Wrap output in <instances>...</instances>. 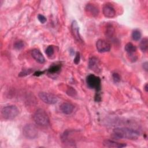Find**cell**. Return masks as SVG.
<instances>
[{"instance_id": "29", "label": "cell", "mask_w": 148, "mask_h": 148, "mask_svg": "<svg viewBox=\"0 0 148 148\" xmlns=\"http://www.w3.org/2000/svg\"><path fill=\"white\" fill-rule=\"evenodd\" d=\"M43 73V72H42V71H36V72L34 73V75L35 76H40L41 75H42V73Z\"/></svg>"}, {"instance_id": "3", "label": "cell", "mask_w": 148, "mask_h": 148, "mask_svg": "<svg viewBox=\"0 0 148 148\" xmlns=\"http://www.w3.org/2000/svg\"><path fill=\"white\" fill-rule=\"evenodd\" d=\"M1 113L5 119L13 120L17 116L19 113V110L16 106L9 105L3 108Z\"/></svg>"}, {"instance_id": "8", "label": "cell", "mask_w": 148, "mask_h": 148, "mask_svg": "<svg viewBox=\"0 0 148 148\" xmlns=\"http://www.w3.org/2000/svg\"><path fill=\"white\" fill-rule=\"evenodd\" d=\"M88 68L95 73H99L101 71L99 60L95 57H91L88 61Z\"/></svg>"}, {"instance_id": "2", "label": "cell", "mask_w": 148, "mask_h": 148, "mask_svg": "<svg viewBox=\"0 0 148 148\" xmlns=\"http://www.w3.org/2000/svg\"><path fill=\"white\" fill-rule=\"evenodd\" d=\"M35 122L41 126H46L49 124V118L46 112L42 109H38L33 116Z\"/></svg>"}, {"instance_id": "20", "label": "cell", "mask_w": 148, "mask_h": 148, "mask_svg": "<svg viewBox=\"0 0 148 148\" xmlns=\"http://www.w3.org/2000/svg\"><path fill=\"white\" fill-rule=\"evenodd\" d=\"M45 53H46V55L48 57L52 56L54 54V47L51 45H50V46H47V47L46 48V49L45 50Z\"/></svg>"}, {"instance_id": "16", "label": "cell", "mask_w": 148, "mask_h": 148, "mask_svg": "<svg viewBox=\"0 0 148 148\" xmlns=\"http://www.w3.org/2000/svg\"><path fill=\"white\" fill-rule=\"evenodd\" d=\"M140 49L143 52H146L148 48V40L146 38H143L139 43Z\"/></svg>"}, {"instance_id": "10", "label": "cell", "mask_w": 148, "mask_h": 148, "mask_svg": "<svg viewBox=\"0 0 148 148\" xmlns=\"http://www.w3.org/2000/svg\"><path fill=\"white\" fill-rule=\"evenodd\" d=\"M103 15L108 18H112L116 15L114 8L110 4H106L103 6L102 9Z\"/></svg>"}, {"instance_id": "14", "label": "cell", "mask_w": 148, "mask_h": 148, "mask_svg": "<svg viewBox=\"0 0 148 148\" xmlns=\"http://www.w3.org/2000/svg\"><path fill=\"white\" fill-rule=\"evenodd\" d=\"M31 56L38 62L43 64L45 62V59L42 53L36 49H33L31 51Z\"/></svg>"}, {"instance_id": "7", "label": "cell", "mask_w": 148, "mask_h": 148, "mask_svg": "<svg viewBox=\"0 0 148 148\" xmlns=\"http://www.w3.org/2000/svg\"><path fill=\"white\" fill-rule=\"evenodd\" d=\"M96 48L99 53H105L110 51L111 46L109 42L103 39H98L96 42Z\"/></svg>"}, {"instance_id": "21", "label": "cell", "mask_w": 148, "mask_h": 148, "mask_svg": "<svg viewBox=\"0 0 148 148\" xmlns=\"http://www.w3.org/2000/svg\"><path fill=\"white\" fill-rule=\"evenodd\" d=\"M24 44L23 41L22 40H18L16 41L14 44V48L16 50H21L24 47Z\"/></svg>"}, {"instance_id": "18", "label": "cell", "mask_w": 148, "mask_h": 148, "mask_svg": "<svg viewBox=\"0 0 148 148\" xmlns=\"http://www.w3.org/2000/svg\"><path fill=\"white\" fill-rule=\"evenodd\" d=\"M114 33V29L112 25H108L106 28V35L109 38H112Z\"/></svg>"}, {"instance_id": "19", "label": "cell", "mask_w": 148, "mask_h": 148, "mask_svg": "<svg viewBox=\"0 0 148 148\" xmlns=\"http://www.w3.org/2000/svg\"><path fill=\"white\" fill-rule=\"evenodd\" d=\"M61 69V66L59 65H54L50 66L48 69V72L50 73H55L58 72Z\"/></svg>"}, {"instance_id": "23", "label": "cell", "mask_w": 148, "mask_h": 148, "mask_svg": "<svg viewBox=\"0 0 148 148\" xmlns=\"http://www.w3.org/2000/svg\"><path fill=\"white\" fill-rule=\"evenodd\" d=\"M112 77H113V81L115 83H119L120 81V80H121L120 76L117 73H113L112 74Z\"/></svg>"}, {"instance_id": "1", "label": "cell", "mask_w": 148, "mask_h": 148, "mask_svg": "<svg viewBox=\"0 0 148 148\" xmlns=\"http://www.w3.org/2000/svg\"><path fill=\"white\" fill-rule=\"evenodd\" d=\"M113 132V134L119 138L130 140L137 139L140 136L138 131L127 127H117L114 128Z\"/></svg>"}, {"instance_id": "5", "label": "cell", "mask_w": 148, "mask_h": 148, "mask_svg": "<svg viewBox=\"0 0 148 148\" xmlns=\"http://www.w3.org/2000/svg\"><path fill=\"white\" fill-rule=\"evenodd\" d=\"M23 135L27 139H33L37 137L38 130L36 127L31 124H26L23 128Z\"/></svg>"}, {"instance_id": "6", "label": "cell", "mask_w": 148, "mask_h": 148, "mask_svg": "<svg viewBox=\"0 0 148 148\" xmlns=\"http://www.w3.org/2000/svg\"><path fill=\"white\" fill-rule=\"evenodd\" d=\"M39 98L45 103L47 104H55L58 101L57 97L51 93L46 92H40L38 94Z\"/></svg>"}, {"instance_id": "15", "label": "cell", "mask_w": 148, "mask_h": 148, "mask_svg": "<svg viewBox=\"0 0 148 148\" xmlns=\"http://www.w3.org/2000/svg\"><path fill=\"white\" fill-rule=\"evenodd\" d=\"M61 112L65 114H71L74 109V106L69 102H64L60 106Z\"/></svg>"}, {"instance_id": "28", "label": "cell", "mask_w": 148, "mask_h": 148, "mask_svg": "<svg viewBox=\"0 0 148 148\" xmlns=\"http://www.w3.org/2000/svg\"><path fill=\"white\" fill-rule=\"evenodd\" d=\"M143 68L146 71H147V69H148V65H147V62H145L143 64Z\"/></svg>"}, {"instance_id": "26", "label": "cell", "mask_w": 148, "mask_h": 148, "mask_svg": "<svg viewBox=\"0 0 148 148\" xmlns=\"http://www.w3.org/2000/svg\"><path fill=\"white\" fill-rule=\"evenodd\" d=\"M31 72V70H29V69L26 70V69H25V70L21 72H20V74H19V76H25V75H29Z\"/></svg>"}, {"instance_id": "24", "label": "cell", "mask_w": 148, "mask_h": 148, "mask_svg": "<svg viewBox=\"0 0 148 148\" xmlns=\"http://www.w3.org/2000/svg\"><path fill=\"white\" fill-rule=\"evenodd\" d=\"M38 19L42 24L46 23V21L47 20L46 18L43 15H42V14H38Z\"/></svg>"}, {"instance_id": "30", "label": "cell", "mask_w": 148, "mask_h": 148, "mask_svg": "<svg viewBox=\"0 0 148 148\" xmlns=\"http://www.w3.org/2000/svg\"><path fill=\"white\" fill-rule=\"evenodd\" d=\"M144 89H145V91H146V92H147V91H148L147 83H146V84L145 85V86H144Z\"/></svg>"}, {"instance_id": "13", "label": "cell", "mask_w": 148, "mask_h": 148, "mask_svg": "<svg viewBox=\"0 0 148 148\" xmlns=\"http://www.w3.org/2000/svg\"><path fill=\"white\" fill-rule=\"evenodd\" d=\"M71 29L72 32V34L74 38L79 42H83L81 36L79 34V28L78 24L76 21H73L71 24Z\"/></svg>"}, {"instance_id": "17", "label": "cell", "mask_w": 148, "mask_h": 148, "mask_svg": "<svg viewBox=\"0 0 148 148\" xmlns=\"http://www.w3.org/2000/svg\"><path fill=\"white\" fill-rule=\"evenodd\" d=\"M141 36H142V34H141L140 30H139L138 29H135L132 31V38L133 40H134L135 41H138L140 39Z\"/></svg>"}, {"instance_id": "12", "label": "cell", "mask_w": 148, "mask_h": 148, "mask_svg": "<svg viewBox=\"0 0 148 148\" xmlns=\"http://www.w3.org/2000/svg\"><path fill=\"white\" fill-rule=\"evenodd\" d=\"M85 9L86 11L88 13H89V14L91 15L92 17L97 16L99 13V8L94 4L91 3H89L86 5Z\"/></svg>"}, {"instance_id": "4", "label": "cell", "mask_w": 148, "mask_h": 148, "mask_svg": "<svg viewBox=\"0 0 148 148\" xmlns=\"http://www.w3.org/2000/svg\"><path fill=\"white\" fill-rule=\"evenodd\" d=\"M86 83L90 88L95 89L97 92L100 91L101 89V79L98 76L92 74L89 75L86 78Z\"/></svg>"}, {"instance_id": "11", "label": "cell", "mask_w": 148, "mask_h": 148, "mask_svg": "<svg viewBox=\"0 0 148 148\" xmlns=\"http://www.w3.org/2000/svg\"><path fill=\"white\" fill-rule=\"evenodd\" d=\"M103 145L107 147H116V148H121L125 147L127 145L124 143H120L112 140L106 139L103 142Z\"/></svg>"}, {"instance_id": "27", "label": "cell", "mask_w": 148, "mask_h": 148, "mask_svg": "<svg viewBox=\"0 0 148 148\" xmlns=\"http://www.w3.org/2000/svg\"><path fill=\"white\" fill-rule=\"evenodd\" d=\"M101 100V97L99 92H96V94L95 96V101L96 102H100Z\"/></svg>"}, {"instance_id": "22", "label": "cell", "mask_w": 148, "mask_h": 148, "mask_svg": "<svg viewBox=\"0 0 148 148\" xmlns=\"http://www.w3.org/2000/svg\"><path fill=\"white\" fill-rule=\"evenodd\" d=\"M66 94H68L69 96L75 97L76 95V91L74 88L70 87L68 88V90L66 91Z\"/></svg>"}, {"instance_id": "9", "label": "cell", "mask_w": 148, "mask_h": 148, "mask_svg": "<svg viewBox=\"0 0 148 148\" xmlns=\"http://www.w3.org/2000/svg\"><path fill=\"white\" fill-rule=\"evenodd\" d=\"M125 50L130 56L131 60L135 61L137 60V57L135 54L136 51V47L134 45H133L132 43H127L125 46Z\"/></svg>"}, {"instance_id": "25", "label": "cell", "mask_w": 148, "mask_h": 148, "mask_svg": "<svg viewBox=\"0 0 148 148\" xmlns=\"http://www.w3.org/2000/svg\"><path fill=\"white\" fill-rule=\"evenodd\" d=\"M80 53L79 52H77L75 56V57L74 58V63L75 64H78L80 62Z\"/></svg>"}]
</instances>
